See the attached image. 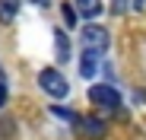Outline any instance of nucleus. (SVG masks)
<instances>
[{"label":"nucleus","instance_id":"nucleus-1","mask_svg":"<svg viewBox=\"0 0 146 140\" xmlns=\"http://www.w3.org/2000/svg\"><path fill=\"white\" fill-rule=\"evenodd\" d=\"M38 83H41V89L51 99H67L70 96V83H67V77L60 73L57 67H44L41 73H38Z\"/></svg>","mask_w":146,"mask_h":140},{"label":"nucleus","instance_id":"nucleus-2","mask_svg":"<svg viewBox=\"0 0 146 140\" xmlns=\"http://www.w3.org/2000/svg\"><path fill=\"white\" fill-rule=\"evenodd\" d=\"M80 38H83V48H86V51H92V54L108 51V41H111L108 29H102V26H86V29L80 32Z\"/></svg>","mask_w":146,"mask_h":140},{"label":"nucleus","instance_id":"nucleus-3","mask_svg":"<svg viewBox=\"0 0 146 140\" xmlns=\"http://www.w3.org/2000/svg\"><path fill=\"white\" fill-rule=\"evenodd\" d=\"M89 99H92L95 105H102V108H117V105H121L117 89H111V86H92V89H89Z\"/></svg>","mask_w":146,"mask_h":140},{"label":"nucleus","instance_id":"nucleus-4","mask_svg":"<svg viewBox=\"0 0 146 140\" xmlns=\"http://www.w3.org/2000/svg\"><path fill=\"white\" fill-rule=\"evenodd\" d=\"M76 124H80V131H83L86 137H95V140H102L105 131H108L102 118H76Z\"/></svg>","mask_w":146,"mask_h":140},{"label":"nucleus","instance_id":"nucleus-5","mask_svg":"<svg viewBox=\"0 0 146 140\" xmlns=\"http://www.w3.org/2000/svg\"><path fill=\"white\" fill-rule=\"evenodd\" d=\"M16 16H19V0H0V22L10 26L16 22Z\"/></svg>","mask_w":146,"mask_h":140},{"label":"nucleus","instance_id":"nucleus-6","mask_svg":"<svg viewBox=\"0 0 146 140\" xmlns=\"http://www.w3.org/2000/svg\"><path fill=\"white\" fill-rule=\"evenodd\" d=\"M73 10H76L80 16H86V19H95V16L102 13V0H76Z\"/></svg>","mask_w":146,"mask_h":140},{"label":"nucleus","instance_id":"nucleus-7","mask_svg":"<svg viewBox=\"0 0 146 140\" xmlns=\"http://www.w3.org/2000/svg\"><path fill=\"white\" fill-rule=\"evenodd\" d=\"M95 70H99V54H92V51H83V61H80V73L86 80L95 77Z\"/></svg>","mask_w":146,"mask_h":140},{"label":"nucleus","instance_id":"nucleus-8","mask_svg":"<svg viewBox=\"0 0 146 140\" xmlns=\"http://www.w3.org/2000/svg\"><path fill=\"white\" fill-rule=\"evenodd\" d=\"M54 54H57V61L64 64V61H70V41H67V35L57 29L54 32Z\"/></svg>","mask_w":146,"mask_h":140},{"label":"nucleus","instance_id":"nucleus-9","mask_svg":"<svg viewBox=\"0 0 146 140\" xmlns=\"http://www.w3.org/2000/svg\"><path fill=\"white\" fill-rule=\"evenodd\" d=\"M60 13H64V22H67V29H73V26H76V10H73L70 3H64V7H60Z\"/></svg>","mask_w":146,"mask_h":140},{"label":"nucleus","instance_id":"nucleus-10","mask_svg":"<svg viewBox=\"0 0 146 140\" xmlns=\"http://www.w3.org/2000/svg\"><path fill=\"white\" fill-rule=\"evenodd\" d=\"M51 111H54V115H57V118H64V121H76V118H80V115H73V111H70V108H60V105H54V108H51Z\"/></svg>","mask_w":146,"mask_h":140},{"label":"nucleus","instance_id":"nucleus-11","mask_svg":"<svg viewBox=\"0 0 146 140\" xmlns=\"http://www.w3.org/2000/svg\"><path fill=\"white\" fill-rule=\"evenodd\" d=\"M3 105H7V83L0 80V108H3Z\"/></svg>","mask_w":146,"mask_h":140},{"label":"nucleus","instance_id":"nucleus-12","mask_svg":"<svg viewBox=\"0 0 146 140\" xmlns=\"http://www.w3.org/2000/svg\"><path fill=\"white\" fill-rule=\"evenodd\" d=\"M133 7H137V10H143V7H146V0H133Z\"/></svg>","mask_w":146,"mask_h":140},{"label":"nucleus","instance_id":"nucleus-13","mask_svg":"<svg viewBox=\"0 0 146 140\" xmlns=\"http://www.w3.org/2000/svg\"><path fill=\"white\" fill-rule=\"evenodd\" d=\"M35 3H41V7H48V3H51V0H35Z\"/></svg>","mask_w":146,"mask_h":140}]
</instances>
